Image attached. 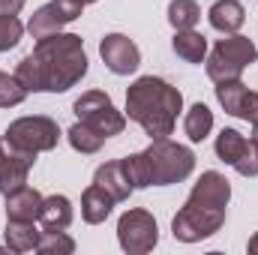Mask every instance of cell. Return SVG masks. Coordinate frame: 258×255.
Here are the masks:
<instances>
[{
    "label": "cell",
    "mask_w": 258,
    "mask_h": 255,
    "mask_svg": "<svg viewBox=\"0 0 258 255\" xmlns=\"http://www.w3.org/2000/svg\"><path fill=\"white\" fill-rule=\"evenodd\" d=\"M87 75L84 39L78 33H51L36 39V48L18 63L15 78L27 93H66Z\"/></svg>",
    "instance_id": "6da1fadb"
},
{
    "label": "cell",
    "mask_w": 258,
    "mask_h": 255,
    "mask_svg": "<svg viewBox=\"0 0 258 255\" xmlns=\"http://www.w3.org/2000/svg\"><path fill=\"white\" fill-rule=\"evenodd\" d=\"M231 201V183L219 171H204L192 186L186 204L171 219V234L180 243H198L216 234L225 222V207Z\"/></svg>",
    "instance_id": "7a4b0ae2"
},
{
    "label": "cell",
    "mask_w": 258,
    "mask_h": 255,
    "mask_svg": "<svg viewBox=\"0 0 258 255\" xmlns=\"http://www.w3.org/2000/svg\"><path fill=\"white\" fill-rule=\"evenodd\" d=\"M183 111V93L156 75H141L126 90V117L135 120L150 138H168Z\"/></svg>",
    "instance_id": "3957f363"
},
{
    "label": "cell",
    "mask_w": 258,
    "mask_h": 255,
    "mask_svg": "<svg viewBox=\"0 0 258 255\" xmlns=\"http://www.w3.org/2000/svg\"><path fill=\"white\" fill-rule=\"evenodd\" d=\"M123 171L135 189L183 183L195 171V153L171 138H153L147 150L123 156Z\"/></svg>",
    "instance_id": "277c9868"
},
{
    "label": "cell",
    "mask_w": 258,
    "mask_h": 255,
    "mask_svg": "<svg viewBox=\"0 0 258 255\" xmlns=\"http://www.w3.org/2000/svg\"><path fill=\"white\" fill-rule=\"evenodd\" d=\"M255 57L258 48L249 36L228 33L225 39H219L213 45V51L204 57V63H207V75L219 84V81H237L246 66L255 63Z\"/></svg>",
    "instance_id": "5b68a950"
},
{
    "label": "cell",
    "mask_w": 258,
    "mask_h": 255,
    "mask_svg": "<svg viewBox=\"0 0 258 255\" xmlns=\"http://www.w3.org/2000/svg\"><path fill=\"white\" fill-rule=\"evenodd\" d=\"M3 144L15 153H48L60 144V126L51 117L33 114V117H18L3 132Z\"/></svg>",
    "instance_id": "8992f818"
},
{
    "label": "cell",
    "mask_w": 258,
    "mask_h": 255,
    "mask_svg": "<svg viewBox=\"0 0 258 255\" xmlns=\"http://www.w3.org/2000/svg\"><path fill=\"white\" fill-rule=\"evenodd\" d=\"M72 111H75V117H78L81 123L93 126L96 132H102L105 138L120 135L123 126H126V114H120V111L114 108L111 96L102 93V90H87V93H81V96L75 99Z\"/></svg>",
    "instance_id": "52a82bcc"
},
{
    "label": "cell",
    "mask_w": 258,
    "mask_h": 255,
    "mask_svg": "<svg viewBox=\"0 0 258 255\" xmlns=\"http://www.w3.org/2000/svg\"><path fill=\"white\" fill-rule=\"evenodd\" d=\"M117 243L120 249L129 255H147L156 243H159V228H156V219L153 213L135 207L126 210L117 222Z\"/></svg>",
    "instance_id": "ba28073f"
},
{
    "label": "cell",
    "mask_w": 258,
    "mask_h": 255,
    "mask_svg": "<svg viewBox=\"0 0 258 255\" xmlns=\"http://www.w3.org/2000/svg\"><path fill=\"white\" fill-rule=\"evenodd\" d=\"M216 156L243 177L258 174V141L240 135L237 129H222L216 135Z\"/></svg>",
    "instance_id": "9c48e42d"
},
{
    "label": "cell",
    "mask_w": 258,
    "mask_h": 255,
    "mask_svg": "<svg viewBox=\"0 0 258 255\" xmlns=\"http://www.w3.org/2000/svg\"><path fill=\"white\" fill-rule=\"evenodd\" d=\"M84 6L78 0H51L45 6H39L33 12V18L27 21V30L33 39H42V36H51V33H60L66 24H72L75 18H81Z\"/></svg>",
    "instance_id": "30bf717a"
},
{
    "label": "cell",
    "mask_w": 258,
    "mask_h": 255,
    "mask_svg": "<svg viewBox=\"0 0 258 255\" xmlns=\"http://www.w3.org/2000/svg\"><path fill=\"white\" fill-rule=\"evenodd\" d=\"M216 99L225 108V114L240 117L246 123H258V93L249 90L240 78L237 81H219L216 84Z\"/></svg>",
    "instance_id": "8fae6325"
},
{
    "label": "cell",
    "mask_w": 258,
    "mask_h": 255,
    "mask_svg": "<svg viewBox=\"0 0 258 255\" xmlns=\"http://www.w3.org/2000/svg\"><path fill=\"white\" fill-rule=\"evenodd\" d=\"M99 57H102V63L108 66L114 75H132L138 66H141V51H138V45L123 36V33H108V36H102V42H99Z\"/></svg>",
    "instance_id": "7c38bea8"
},
{
    "label": "cell",
    "mask_w": 258,
    "mask_h": 255,
    "mask_svg": "<svg viewBox=\"0 0 258 255\" xmlns=\"http://www.w3.org/2000/svg\"><path fill=\"white\" fill-rule=\"evenodd\" d=\"M33 162H36L33 153H15V150H9V156L0 159V192L9 195V192L27 186V174H30Z\"/></svg>",
    "instance_id": "4fadbf2b"
},
{
    "label": "cell",
    "mask_w": 258,
    "mask_h": 255,
    "mask_svg": "<svg viewBox=\"0 0 258 255\" xmlns=\"http://www.w3.org/2000/svg\"><path fill=\"white\" fill-rule=\"evenodd\" d=\"M93 183H99L105 192H111V198H114L117 204L126 201L129 195L135 192V186L129 183V177H126V171H123V162H120V159H111V162L99 165L96 174H93Z\"/></svg>",
    "instance_id": "5bb4252c"
},
{
    "label": "cell",
    "mask_w": 258,
    "mask_h": 255,
    "mask_svg": "<svg viewBox=\"0 0 258 255\" xmlns=\"http://www.w3.org/2000/svg\"><path fill=\"white\" fill-rule=\"evenodd\" d=\"M207 18H210V27H213V30H219L222 36H228V33H237V30L243 27L246 9H243V3H237V0H216V3L210 6Z\"/></svg>",
    "instance_id": "9a60e30c"
},
{
    "label": "cell",
    "mask_w": 258,
    "mask_h": 255,
    "mask_svg": "<svg viewBox=\"0 0 258 255\" xmlns=\"http://www.w3.org/2000/svg\"><path fill=\"white\" fill-rule=\"evenodd\" d=\"M114 204H117V201L111 198V192H105L99 183H90L87 189L81 192V216H84V222H90V225L105 222V219L111 216Z\"/></svg>",
    "instance_id": "2e32d148"
},
{
    "label": "cell",
    "mask_w": 258,
    "mask_h": 255,
    "mask_svg": "<svg viewBox=\"0 0 258 255\" xmlns=\"http://www.w3.org/2000/svg\"><path fill=\"white\" fill-rule=\"evenodd\" d=\"M42 195L30 186H21V189L9 192L6 195V219H27V222H36L39 219V210H42Z\"/></svg>",
    "instance_id": "e0dca14e"
},
{
    "label": "cell",
    "mask_w": 258,
    "mask_h": 255,
    "mask_svg": "<svg viewBox=\"0 0 258 255\" xmlns=\"http://www.w3.org/2000/svg\"><path fill=\"white\" fill-rule=\"evenodd\" d=\"M36 222L42 225V231H66L72 225V201L66 195H48Z\"/></svg>",
    "instance_id": "ac0fdd59"
},
{
    "label": "cell",
    "mask_w": 258,
    "mask_h": 255,
    "mask_svg": "<svg viewBox=\"0 0 258 255\" xmlns=\"http://www.w3.org/2000/svg\"><path fill=\"white\" fill-rule=\"evenodd\" d=\"M39 228L36 222H27V219H6V249L9 252H33L36 243H39Z\"/></svg>",
    "instance_id": "d6986e66"
},
{
    "label": "cell",
    "mask_w": 258,
    "mask_h": 255,
    "mask_svg": "<svg viewBox=\"0 0 258 255\" xmlns=\"http://www.w3.org/2000/svg\"><path fill=\"white\" fill-rule=\"evenodd\" d=\"M171 48L186 63H204V57H207V39L195 27L192 30H177L174 39H171Z\"/></svg>",
    "instance_id": "ffe728a7"
},
{
    "label": "cell",
    "mask_w": 258,
    "mask_h": 255,
    "mask_svg": "<svg viewBox=\"0 0 258 255\" xmlns=\"http://www.w3.org/2000/svg\"><path fill=\"white\" fill-rule=\"evenodd\" d=\"M210 129H213V111L204 105V102H195L192 108L186 111V120H183V132H186V138L198 144V141H204L207 135H210Z\"/></svg>",
    "instance_id": "44dd1931"
},
{
    "label": "cell",
    "mask_w": 258,
    "mask_h": 255,
    "mask_svg": "<svg viewBox=\"0 0 258 255\" xmlns=\"http://www.w3.org/2000/svg\"><path fill=\"white\" fill-rule=\"evenodd\" d=\"M66 138H69L72 150H78V153H96V150L105 144V135H102V132H96L93 126H87V123H81V120H75V123L69 126Z\"/></svg>",
    "instance_id": "7402d4cb"
},
{
    "label": "cell",
    "mask_w": 258,
    "mask_h": 255,
    "mask_svg": "<svg viewBox=\"0 0 258 255\" xmlns=\"http://www.w3.org/2000/svg\"><path fill=\"white\" fill-rule=\"evenodd\" d=\"M201 18V9L195 0H171L168 3V24L174 30H192Z\"/></svg>",
    "instance_id": "603a6c76"
},
{
    "label": "cell",
    "mask_w": 258,
    "mask_h": 255,
    "mask_svg": "<svg viewBox=\"0 0 258 255\" xmlns=\"http://www.w3.org/2000/svg\"><path fill=\"white\" fill-rule=\"evenodd\" d=\"M39 255H72L75 252V240L66 231H42L39 243H36Z\"/></svg>",
    "instance_id": "cb8c5ba5"
},
{
    "label": "cell",
    "mask_w": 258,
    "mask_h": 255,
    "mask_svg": "<svg viewBox=\"0 0 258 255\" xmlns=\"http://www.w3.org/2000/svg\"><path fill=\"white\" fill-rule=\"evenodd\" d=\"M27 99V90L24 84L9 75V72H0V108H12V105H21Z\"/></svg>",
    "instance_id": "d4e9b609"
},
{
    "label": "cell",
    "mask_w": 258,
    "mask_h": 255,
    "mask_svg": "<svg viewBox=\"0 0 258 255\" xmlns=\"http://www.w3.org/2000/svg\"><path fill=\"white\" fill-rule=\"evenodd\" d=\"M24 24L18 21V15H3L0 12V51H9L21 42Z\"/></svg>",
    "instance_id": "484cf974"
},
{
    "label": "cell",
    "mask_w": 258,
    "mask_h": 255,
    "mask_svg": "<svg viewBox=\"0 0 258 255\" xmlns=\"http://www.w3.org/2000/svg\"><path fill=\"white\" fill-rule=\"evenodd\" d=\"M24 9V0H0V12L3 15H18Z\"/></svg>",
    "instance_id": "4316f807"
},
{
    "label": "cell",
    "mask_w": 258,
    "mask_h": 255,
    "mask_svg": "<svg viewBox=\"0 0 258 255\" xmlns=\"http://www.w3.org/2000/svg\"><path fill=\"white\" fill-rule=\"evenodd\" d=\"M249 252H252V255H258V231L252 234V237H249Z\"/></svg>",
    "instance_id": "83f0119b"
},
{
    "label": "cell",
    "mask_w": 258,
    "mask_h": 255,
    "mask_svg": "<svg viewBox=\"0 0 258 255\" xmlns=\"http://www.w3.org/2000/svg\"><path fill=\"white\" fill-rule=\"evenodd\" d=\"M252 138L258 141V123H252Z\"/></svg>",
    "instance_id": "f1b7e54d"
},
{
    "label": "cell",
    "mask_w": 258,
    "mask_h": 255,
    "mask_svg": "<svg viewBox=\"0 0 258 255\" xmlns=\"http://www.w3.org/2000/svg\"><path fill=\"white\" fill-rule=\"evenodd\" d=\"M78 3H81V6H87V3H96V0H78Z\"/></svg>",
    "instance_id": "f546056e"
},
{
    "label": "cell",
    "mask_w": 258,
    "mask_h": 255,
    "mask_svg": "<svg viewBox=\"0 0 258 255\" xmlns=\"http://www.w3.org/2000/svg\"><path fill=\"white\" fill-rule=\"evenodd\" d=\"M3 156H6V153H3V141H0V159H3Z\"/></svg>",
    "instance_id": "4dcf8cb0"
}]
</instances>
